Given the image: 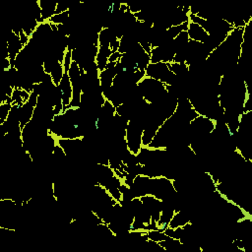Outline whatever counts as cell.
Masks as SVG:
<instances>
[{
  "instance_id": "7a4b0ae2",
  "label": "cell",
  "mask_w": 252,
  "mask_h": 252,
  "mask_svg": "<svg viewBox=\"0 0 252 252\" xmlns=\"http://www.w3.org/2000/svg\"><path fill=\"white\" fill-rule=\"evenodd\" d=\"M187 33L190 40L207 43L210 39V35L208 34V32L199 24L191 21H189L188 23Z\"/></svg>"
},
{
  "instance_id": "3957f363",
  "label": "cell",
  "mask_w": 252,
  "mask_h": 252,
  "mask_svg": "<svg viewBox=\"0 0 252 252\" xmlns=\"http://www.w3.org/2000/svg\"><path fill=\"white\" fill-rule=\"evenodd\" d=\"M37 3L40 8L43 22H47L51 17H53L56 14L57 2L50 1V0H39L37 1Z\"/></svg>"
},
{
  "instance_id": "6da1fadb",
  "label": "cell",
  "mask_w": 252,
  "mask_h": 252,
  "mask_svg": "<svg viewBox=\"0 0 252 252\" xmlns=\"http://www.w3.org/2000/svg\"><path fill=\"white\" fill-rule=\"evenodd\" d=\"M145 76L160 81L165 85H175L178 78L170 71L167 63H150L145 71Z\"/></svg>"
}]
</instances>
